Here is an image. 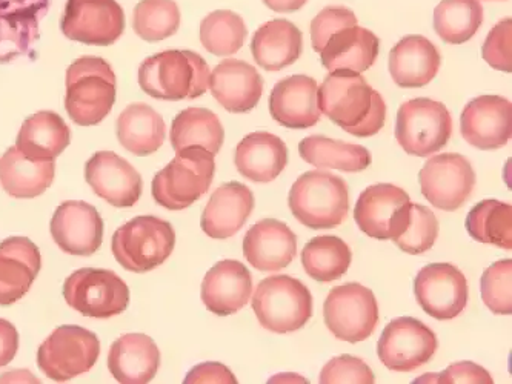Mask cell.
Wrapping results in <instances>:
<instances>
[{
    "label": "cell",
    "instance_id": "33",
    "mask_svg": "<svg viewBox=\"0 0 512 384\" xmlns=\"http://www.w3.org/2000/svg\"><path fill=\"white\" fill-rule=\"evenodd\" d=\"M71 142V131L59 114L39 111L28 117L17 134L16 148L33 160H56Z\"/></svg>",
    "mask_w": 512,
    "mask_h": 384
},
{
    "label": "cell",
    "instance_id": "26",
    "mask_svg": "<svg viewBox=\"0 0 512 384\" xmlns=\"http://www.w3.org/2000/svg\"><path fill=\"white\" fill-rule=\"evenodd\" d=\"M442 56L431 40L406 36L389 53V73L400 88H423L440 70Z\"/></svg>",
    "mask_w": 512,
    "mask_h": 384
},
{
    "label": "cell",
    "instance_id": "22",
    "mask_svg": "<svg viewBox=\"0 0 512 384\" xmlns=\"http://www.w3.org/2000/svg\"><path fill=\"white\" fill-rule=\"evenodd\" d=\"M210 91L219 105L230 113H250L259 105L263 79L250 63L227 59L210 74Z\"/></svg>",
    "mask_w": 512,
    "mask_h": 384
},
{
    "label": "cell",
    "instance_id": "25",
    "mask_svg": "<svg viewBox=\"0 0 512 384\" xmlns=\"http://www.w3.org/2000/svg\"><path fill=\"white\" fill-rule=\"evenodd\" d=\"M254 209V194L239 182L225 183L214 191L202 212L200 226L211 239L236 236Z\"/></svg>",
    "mask_w": 512,
    "mask_h": 384
},
{
    "label": "cell",
    "instance_id": "1",
    "mask_svg": "<svg viewBox=\"0 0 512 384\" xmlns=\"http://www.w3.org/2000/svg\"><path fill=\"white\" fill-rule=\"evenodd\" d=\"M320 114L351 136L373 137L386 120L383 97L356 71H331L317 90Z\"/></svg>",
    "mask_w": 512,
    "mask_h": 384
},
{
    "label": "cell",
    "instance_id": "44",
    "mask_svg": "<svg viewBox=\"0 0 512 384\" xmlns=\"http://www.w3.org/2000/svg\"><path fill=\"white\" fill-rule=\"evenodd\" d=\"M320 384H340V383H376L374 372L365 361L353 355H340L333 358L323 366L319 377Z\"/></svg>",
    "mask_w": 512,
    "mask_h": 384
},
{
    "label": "cell",
    "instance_id": "38",
    "mask_svg": "<svg viewBox=\"0 0 512 384\" xmlns=\"http://www.w3.org/2000/svg\"><path fill=\"white\" fill-rule=\"evenodd\" d=\"M353 254L350 246L334 236L314 237L302 251V265L306 274L319 283L342 279L350 269Z\"/></svg>",
    "mask_w": 512,
    "mask_h": 384
},
{
    "label": "cell",
    "instance_id": "37",
    "mask_svg": "<svg viewBox=\"0 0 512 384\" xmlns=\"http://www.w3.org/2000/svg\"><path fill=\"white\" fill-rule=\"evenodd\" d=\"M439 237V220L431 209L417 203H405L397 211L391 226V240L406 254L429 251Z\"/></svg>",
    "mask_w": 512,
    "mask_h": 384
},
{
    "label": "cell",
    "instance_id": "2",
    "mask_svg": "<svg viewBox=\"0 0 512 384\" xmlns=\"http://www.w3.org/2000/svg\"><path fill=\"white\" fill-rule=\"evenodd\" d=\"M210 67L190 50H167L143 60L139 85L153 99L179 102L197 99L210 88Z\"/></svg>",
    "mask_w": 512,
    "mask_h": 384
},
{
    "label": "cell",
    "instance_id": "41",
    "mask_svg": "<svg viewBox=\"0 0 512 384\" xmlns=\"http://www.w3.org/2000/svg\"><path fill=\"white\" fill-rule=\"evenodd\" d=\"M247 36L245 20L233 11H214L200 24V42L214 56L236 54L245 44Z\"/></svg>",
    "mask_w": 512,
    "mask_h": 384
},
{
    "label": "cell",
    "instance_id": "14",
    "mask_svg": "<svg viewBox=\"0 0 512 384\" xmlns=\"http://www.w3.org/2000/svg\"><path fill=\"white\" fill-rule=\"evenodd\" d=\"M437 348L436 334L425 323L416 318L400 317L383 329L377 354L389 371L413 372L426 365Z\"/></svg>",
    "mask_w": 512,
    "mask_h": 384
},
{
    "label": "cell",
    "instance_id": "35",
    "mask_svg": "<svg viewBox=\"0 0 512 384\" xmlns=\"http://www.w3.org/2000/svg\"><path fill=\"white\" fill-rule=\"evenodd\" d=\"M299 154L316 168L339 169L343 173H362L371 165V154L365 146L325 136H310L299 143Z\"/></svg>",
    "mask_w": 512,
    "mask_h": 384
},
{
    "label": "cell",
    "instance_id": "39",
    "mask_svg": "<svg viewBox=\"0 0 512 384\" xmlns=\"http://www.w3.org/2000/svg\"><path fill=\"white\" fill-rule=\"evenodd\" d=\"M466 229L476 242L511 251L512 206L499 200H483L469 211Z\"/></svg>",
    "mask_w": 512,
    "mask_h": 384
},
{
    "label": "cell",
    "instance_id": "19",
    "mask_svg": "<svg viewBox=\"0 0 512 384\" xmlns=\"http://www.w3.org/2000/svg\"><path fill=\"white\" fill-rule=\"evenodd\" d=\"M460 131L474 148L482 151L503 148L512 134L511 102L500 96L471 100L460 117Z\"/></svg>",
    "mask_w": 512,
    "mask_h": 384
},
{
    "label": "cell",
    "instance_id": "49",
    "mask_svg": "<svg viewBox=\"0 0 512 384\" xmlns=\"http://www.w3.org/2000/svg\"><path fill=\"white\" fill-rule=\"evenodd\" d=\"M19 349V332L13 323L0 318V368L10 365Z\"/></svg>",
    "mask_w": 512,
    "mask_h": 384
},
{
    "label": "cell",
    "instance_id": "40",
    "mask_svg": "<svg viewBox=\"0 0 512 384\" xmlns=\"http://www.w3.org/2000/svg\"><path fill=\"white\" fill-rule=\"evenodd\" d=\"M482 24L480 0H442L434 10V30L446 44H465Z\"/></svg>",
    "mask_w": 512,
    "mask_h": 384
},
{
    "label": "cell",
    "instance_id": "11",
    "mask_svg": "<svg viewBox=\"0 0 512 384\" xmlns=\"http://www.w3.org/2000/svg\"><path fill=\"white\" fill-rule=\"evenodd\" d=\"M323 318L334 337L356 345L376 331L379 323L376 295L360 283L337 286L326 297Z\"/></svg>",
    "mask_w": 512,
    "mask_h": 384
},
{
    "label": "cell",
    "instance_id": "29",
    "mask_svg": "<svg viewBox=\"0 0 512 384\" xmlns=\"http://www.w3.org/2000/svg\"><path fill=\"white\" fill-rule=\"evenodd\" d=\"M234 163L240 176L256 183L276 180L288 165V148L280 137L259 131L237 145Z\"/></svg>",
    "mask_w": 512,
    "mask_h": 384
},
{
    "label": "cell",
    "instance_id": "46",
    "mask_svg": "<svg viewBox=\"0 0 512 384\" xmlns=\"http://www.w3.org/2000/svg\"><path fill=\"white\" fill-rule=\"evenodd\" d=\"M353 25H359V22H357L356 14L350 8H323L311 22V44H313L314 51L320 53L331 34L345 27H353Z\"/></svg>",
    "mask_w": 512,
    "mask_h": 384
},
{
    "label": "cell",
    "instance_id": "10",
    "mask_svg": "<svg viewBox=\"0 0 512 384\" xmlns=\"http://www.w3.org/2000/svg\"><path fill=\"white\" fill-rule=\"evenodd\" d=\"M62 292L70 308L97 320L116 317L130 305L127 283L108 269H79L65 280Z\"/></svg>",
    "mask_w": 512,
    "mask_h": 384
},
{
    "label": "cell",
    "instance_id": "15",
    "mask_svg": "<svg viewBox=\"0 0 512 384\" xmlns=\"http://www.w3.org/2000/svg\"><path fill=\"white\" fill-rule=\"evenodd\" d=\"M417 303L436 320H453L468 305L469 288L463 272L449 263H433L417 274Z\"/></svg>",
    "mask_w": 512,
    "mask_h": 384
},
{
    "label": "cell",
    "instance_id": "4",
    "mask_svg": "<svg viewBox=\"0 0 512 384\" xmlns=\"http://www.w3.org/2000/svg\"><path fill=\"white\" fill-rule=\"evenodd\" d=\"M214 154L199 146L177 151L176 157L157 173L151 185L154 202L170 211L190 208L210 189L216 174Z\"/></svg>",
    "mask_w": 512,
    "mask_h": 384
},
{
    "label": "cell",
    "instance_id": "27",
    "mask_svg": "<svg viewBox=\"0 0 512 384\" xmlns=\"http://www.w3.org/2000/svg\"><path fill=\"white\" fill-rule=\"evenodd\" d=\"M160 368V351L153 338L127 334L117 338L108 354V369L122 384H147Z\"/></svg>",
    "mask_w": 512,
    "mask_h": 384
},
{
    "label": "cell",
    "instance_id": "30",
    "mask_svg": "<svg viewBox=\"0 0 512 384\" xmlns=\"http://www.w3.org/2000/svg\"><path fill=\"white\" fill-rule=\"evenodd\" d=\"M409 200L408 192L396 185L379 183L360 194L354 219L360 231L377 240L391 239V226L397 211Z\"/></svg>",
    "mask_w": 512,
    "mask_h": 384
},
{
    "label": "cell",
    "instance_id": "16",
    "mask_svg": "<svg viewBox=\"0 0 512 384\" xmlns=\"http://www.w3.org/2000/svg\"><path fill=\"white\" fill-rule=\"evenodd\" d=\"M51 0H0V63L33 57L39 25Z\"/></svg>",
    "mask_w": 512,
    "mask_h": 384
},
{
    "label": "cell",
    "instance_id": "50",
    "mask_svg": "<svg viewBox=\"0 0 512 384\" xmlns=\"http://www.w3.org/2000/svg\"><path fill=\"white\" fill-rule=\"evenodd\" d=\"M308 0H263L266 7L274 13H294L305 7Z\"/></svg>",
    "mask_w": 512,
    "mask_h": 384
},
{
    "label": "cell",
    "instance_id": "8",
    "mask_svg": "<svg viewBox=\"0 0 512 384\" xmlns=\"http://www.w3.org/2000/svg\"><path fill=\"white\" fill-rule=\"evenodd\" d=\"M453 117L437 100L420 99L403 103L397 113L396 139L409 156L429 157L451 139Z\"/></svg>",
    "mask_w": 512,
    "mask_h": 384
},
{
    "label": "cell",
    "instance_id": "21",
    "mask_svg": "<svg viewBox=\"0 0 512 384\" xmlns=\"http://www.w3.org/2000/svg\"><path fill=\"white\" fill-rule=\"evenodd\" d=\"M317 90L319 85L316 80L303 74L280 80L271 91L268 102L271 117L291 130L316 126L320 120Z\"/></svg>",
    "mask_w": 512,
    "mask_h": 384
},
{
    "label": "cell",
    "instance_id": "17",
    "mask_svg": "<svg viewBox=\"0 0 512 384\" xmlns=\"http://www.w3.org/2000/svg\"><path fill=\"white\" fill-rule=\"evenodd\" d=\"M50 229L56 245L76 257L96 254L104 240V220L99 211L80 200L62 203L54 212Z\"/></svg>",
    "mask_w": 512,
    "mask_h": 384
},
{
    "label": "cell",
    "instance_id": "34",
    "mask_svg": "<svg viewBox=\"0 0 512 384\" xmlns=\"http://www.w3.org/2000/svg\"><path fill=\"white\" fill-rule=\"evenodd\" d=\"M117 139L134 156L147 157L159 151L167 136L162 116L147 103H133L120 114Z\"/></svg>",
    "mask_w": 512,
    "mask_h": 384
},
{
    "label": "cell",
    "instance_id": "45",
    "mask_svg": "<svg viewBox=\"0 0 512 384\" xmlns=\"http://www.w3.org/2000/svg\"><path fill=\"white\" fill-rule=\"evenodd\" d=\"M482 56L494 70L512 71V20L503 19L489 31L482 48Z\"/></svg>",
    "mask_w": 512,
    "mask_h": 384
},
{
    "label": "cell",
    "instance_id": "48",
    "mask_svg": "<svg viewBox=\"0 0 512 384\" xmlns=\"http://www.w3.org/2000/svg\"><path fill=\"white\" fill-rule=\"evenodd\" d=\"M183 383L236 384L237 378L234 377L233 372L225 365H220V363H202V365H197L196 368L191 369L190 374L185 377Z\"/></svg>",
    "mask_w": 512,
    "mask_h": 384
},
{
    "label": "cell",
    "instance_id": "23",
    "mask_svg": "<svg viewBox=\"0 0 512 384\" xmlns=\"http://www.w3.org/2000/svg\"><path fill=\"white\" fill-rule=\"evenodd\" d=\"M296 254V234L279 220L256 223L243 239V255L257 271H280L293 263Z\"/></svg>",
    "mask_w": 512,
    "mask_h": 384
},
{
    "label": "cell",
    "instance_id": "36",
    "mask_svg": "<svg viewBox=\"0 0 512 384\" xmlns=\"http://www.w3.org/2000/svg\"><path fill=\"white\" fill-rule=\"evenodd\" d=\"M170 140L176 153L183 148L199 146L216 156L222 149L225 130L213 111L193 106L177 114L171 125Z\"/></svg>",
    "mask_w": 512,
    "mask_h": 384
},
{
    "label": "cell",
    "instance_id": "31",
    "mask_svg": "<svg viewBox=\"0 0 512 384\" xmlns=\"http://www.w3.org/2000/svg\"><path fill=\"white\" fill-rule=\"evenodd\" d=\"M302 31L285 19H274L263 24L251 40L254 60L266 71H280L291 67L302 56Z\"/></svg>",
    "mask_w": 512,
    "mask_h": 384
},
{
    "label": "cell",
    "instance_id": "43",
    "mask_svg": "<svg viewBox=\"0 0 512 384\" xmlns=\"http://www.w3.org/2000/svg\"><path fill=\"white\" fill-rule=\"evenodd\" d=\"M480 292L486 308L493 314H512V260H500L483 272Z\"/></svg>",
    "mask_w": 512,
    "mask_h": 384
},
{
    "label": "cell",
    "instance_id": "6",
    "mask_svg": "<svg viewBox=\"0 0 512 384\" xmlns=\"http://www.w3.org/2000/svg\"><path fill=\"white\" fill-rule=\"evenodd\" d=\"M176 245V232L167 220L140 216L120 226L111 239V251L125 271L150 272L167 262Z\"/></svg>",
    "mask_w": 512,
    "mask_h": 384
},
{
    "label": "cell",
    "instance_id": "20",
    "mask_svg": "<svg viewBox=\"0 0 512 384\" xmlns=\"http://www.w3.org/2000/svg\"><path fill=\"white\" fill-rule=\"evenodd\" d=\"M253 295V277L247 266L237 260H222L205 275L202 302L208 311L228 317L245 308Z\"/></svg>",
    "mask_w": 512,
    "mask_h": 384
},
{
    "label": "cell",
    "instance_id": "32",
    "mask_svg": "<svg viewBox=\"0 0 512 384\" xmlns=\"http://www.w3.org/2000/svg\"><path fill=\"white\" fill-rule=\"evenodd\" d=\"M56 176L54 160H33L8 148L0 157V185L14 199H34L50 188Z\"/></svg>",
    "mask_w": 512,
    "mask_h": 384
},
{
    "label": "cell",
    "instance_id": "3",
    "mask_svg": "<svg viewBox=\"0 0 512 384\" xmlns=\"http://www.w3.org/2000/svg\"><path fill=\"white\" fill-rule=\"evenodd\" d=\"M117 80L113 68L102 57L74 60L67 70L65 110L79 126L99 125L116 103Z\"/></svg>",
    "mask_w": 512,
    "mask_h": 384
},
{
    "label": "cell",
    "instance_id": "9",
    "mask_svg": "<svg viewBox=\"0 0 512 384\" xmlns=\"http://www.w3.org/2000/svg\"><path fill=\"white\" fill-rule=\"evenodd\" d=\"M99 355L100 341L94 332L80 326H59L40 345L37 366L50 380L65 383L93 369Z\"/></svg>",
    "mask_w": 512,
    "mask_h": 384
},
{
    "label": "cell",
    "instance_id": "42",
    "mask_svg": "<svg viewBox=\"0 0 512 384\" xmlns=\"http://www.w3.org/2000/svg\"><path fill=\"white\" fill-rule=\"evenodd\" d=\"M179 27L180 11L174 0H140L134 8V31L147 42L168 39Z\"/></svg>",
    "mask_w": 512,
    "mask_h": 384
},
{
    "label": "cell",
    "instance_id": "13",
    "mask_svg": "<svg viewBox=\"0 0 512 384\" xmlns=\"http://www.w3.org/2000/svg\"><path fill=\"white\" fill-rule=\"evenodd\" d=\"M60 30L80 44L110 47L125 31V13L116 0H67Z\"/></svg>",
    "mask_w": 512,
    "mask_h": 384
},
{
    "label": "cell",
    "instance_id": "18",
    "mask_svg": "<svg viewBox=\"0 0 512 384\" xmlns=\"http://www.w3.org/2000/svg\"><path fill=\"white\" fill-rule=\"evenodd\" d=\"M85 180L114 208H131L142 196L143 182L137 169L113 151H100L88 160Z\"/></svg>",
    "mask_w": 512,
    "mask_h": 384
},
{
    "label": "cell",
    "instance_id": "28",
    "mask_svg": "<svg viewBox=\"0 0 512 384\" xmlns=\"http://www.w3.org/2000/svg\"><path fill=\"white\" fill-rule=\"evenodd\" d=\"M380 40L373 31L353 25L331 34L320 59L326 70H350L365 73L373 67L379 56Z\"/></svg>",
    "mask_w": 512,
    "mask_h": 384
},
{
    "label": "cell",
    "instance_id": "24",
    "mask_svg": "<svg viewBox=\"0 0 512 384\" xmlns=\"http://www.w3.org/2000/svg\"><path fill=\"white\" fill-rule=\"evenodd\" d=\"M42 268L40 251L27 237H10L0 243V306L24 297Z\"/></svg>",
    "mask_w": 512,
    "mask_h": 384
},
{
    "label": "cell",
    "instance_id": "7",
    "mask_svg": "<svg viewBox=\"0 0 512 384\" xmlns=\"http://www.w3.org/2000/svg\"><path fill=\"white\" fill-rule=\"evenodd\" d=\"M253 309L266 331L290 334L313 317V295L300 280L274 275L262 280L253 295Z\"/></svg>",
    "mask_w": 512,
    "mask_h": 384
},
{
    "label": "cell",
    "instance_id": "5",
    "mask_svg": "<svg viewBox=\"0 0 512 384\" xmlns=\"http://www.w3.org/2000/svg\"><path fill=\"white\" fill-rule=\"evenodd\" d=\"M288 205L297 222L308 228H337L348 216L350 192L340 177L323 171H308L291 188Z\"/></svg>",
    "mask_w": 512,
    "mask_h": 384
},
{
    "label": "cell",
    "instance_id": "47",
    "mask_svg": "<svg viewBox=\"0 0 512 384\" xmlns=\"http://www.w3.org/2000/svg\"><path fill=\"white\" fill-rule=\"evenodd\" d=\"M416 383L493 384L494 380L482 366L476 365L473 361H460V363L448 366V369L440 374L423 375V377L417 378Z\"/></svg>",
    "mask_w": 512,
    "mask_h": 384
},
{
    "label": "cell",
    "instance_id": "12",
    "mask_svg": "<svg viewBox=\"0 0 512 384\" xmlns=\"http://www.w3.org/2000/svg\"><path fill=\"white\" fill-rule=\"evenodd\" d=\"M477 177L473 165L462 154L446 153L426 160L419 173L423 197L434 208L453 212L473 194Z\"/></svg>",
    "mask_w": 512,
    "mask_h": 384
}]
</instances>
